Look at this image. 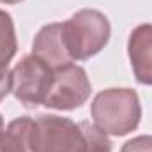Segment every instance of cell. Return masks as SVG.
Returning a JSON list of instances; mask_svg holds the SVG:
<instances>
[{
	"mask_svg": "<svg viewBox=\"0 0 152 152\" xmlns=\"http://www.w3.org/2000/svg\"><path fill=\"white\" fill-rule=\"evenodd\" d=\"M34 152H112V142L96 124L58 115H39L32 129Z\"/></svg>",
	"mask_w": 152,
	"mask_h": 152,
	"instance_id": "6da1fadb",
	"label": "cell"
},
{
	"mask_svg": "<svg viewBox=\"0 0 152 152\" xmlns=\"http://www.w3.org/2000/svg\"><path fill=\"white\" fill-rule=\"evenodd\" d=\"M94 124L106 134L126 136L140 126L142 104L133 88L101 90L90 106Z\"/></svg>",
	"mask_w": 152,
	"mask_h": 152,
	"instance_id": "7a4b0ae2",
	"label": "cell"
},
{
	"mask_svg": "<svg viewBox=\"0 0 152 152\" xmlns=\"http://www.w3.org/2000/svg\"><path fill=\"white\" fill-rule=\"evenodd\" d=\"M112 27L108 18L96 9H81L62 23V36L73 60H88L110 41Z\"/></svg>",
	"mask_w": 152,
	"mask_h": 152,
	"instance_id": "3957f363",
	"label": "cell"
},
{
	"mask_svg": "<svg viewBox=\"0 0 152 152\" xmlns=\"http://www.w3.org/2000/svg\"><path fill=\"white\" fill-rule=\"evenodd\" d=\"M11 80V92L14 94V97L25 106L36 108L46 101L53 80V69L37 57L27 55L12 67Z\"/></svg>",
	"mask_w": 152,
	"mask_h": 152,
	"instance_id": "277c9868",
	"label": "cell"
},
{
	"mask_svg": "<svg viewBox=\"0 0 152 152\" xmlns=\"http://www.w3.org/2000/svg\"><path fill=\"white\" fill-rule=\"evenodd\" d=\"M92 85L81 66L69 64L53 71L50 92L46 96L44 106L60 112H71L80 108L90 97Z\"/></svg>",
	"mask_w": 152,
	"mask_h": 152,
	"instance_id": "5b68a950",
	"label": "cell"
},
{
	"mask_svg": "<svg viewBox=\"0 0 152 152\" xmlns=\"http://www.w3.org/2000/svg\"><path fill=\"white\" fill-rule=\"evenodd\" d=\"M32 55L50 66L53 71L75 62L69 57L64 42L62 23H50L39 30L32 42Z\"/></svg>",
	"mask_w": 152,
	"mask_h": 152,
	"instance_id": "8992f818",
	"label": "cell"
},
{
	"mask_svg": "<svg viewBox=\"0 0 152 152\" xmlns=\"http://www.w3.org/2000/svg\"><path fill=\"white\" fill-rule=\"evenodd\" d=\"M127 55L136 81L152 87V23L133 28L127 39Z\"/></svg>",
	"mask_w": 152,
	"mask_h": 152,
	"instance_id": "52a82bcc",
	"label": "cell"
},
{
	"mask_svg": "<svg viewBox=\"0 0 152 152\" xmlns=\"http://www.w3.org/2000/svg\"><path fill=\"white\" fill-rule=\"evenodd\" d=\"M34 118L18 117L0 131V152H34L32 151Z\"/></svg>",
	"mask_w": 152,
	"mask_h": 152,
	"instance_id": "ba28073f",
	"label": "cell"
},
{
	"mask_svg": "<svg viewBox=\"0 0 152 152\" xmlns=\"http://www.w3.org/2000/svg\"><path fill=\"white\" fill-rule=\"evenodd\" d=\"M18 51L14 21L9 12L0 9V67H7Z\"/></svg>",
	"mask_w": 152,
	"mask_h": 152,
	"instance_id": "9c48e42d",
	"label": "cell"
},
{
	"mask_svg": "<svg viewBox=\"0 0 152 152\" xmlns=\"http://www.w3.org/2000/svg\"><path fill=\"white\" fill-rule=\"evenodd\" d=\"M120 152H152V136L142 134L122 145Z\"/></svg>",
	"mask_w": 152,
	"mask_h": 152,
	"instance_id": "30bf717a",
	"label": "cell"
},
{
	"mask_svg": "<svg viewBox=\"0 0 152 152\" xmlns=\"http://www.w3.org/2000/svg\"><path fill=\"white\" fill-rule=\"evenodd\" d=\"M12 80H11V71L7 67H0V101L11 92Z\"/></svg>",
	"mask_w": 152,
	"mask_h": 152,
	"instance_id": "8fae6325",
	"label": "cell"
},
{
	"mask_svg": "<svg viewBox=\"0 0 152 152\" xmlns=\"http://www.w3.org/2000/svg\"><path fill=\"white\" fill-rule=\"evenodd\" d=\"M0 2H2V4H11V5H12V4H20V2H23V0H0Z\"/></svg>",
	"mask_w": 152,
	"mask_h": 152,
	"instance_id": "7c38bea8",
	"label": "cell"
},
{
	"mask_svg": "<svg viewBox=\"0 0 152 152\" xmlns=\"http://www.w3.org/2000/svg\"><path fill=\"white\" fill-rule=\"evenodd\" d=\"M0 131H4V118H2V115H0Z\"/></svg>",
	"mask_w": 152,
	"mask_h": 152,
	"instance_id": "4fadbf2b",
	"label": "cell"
}]
</instances>
